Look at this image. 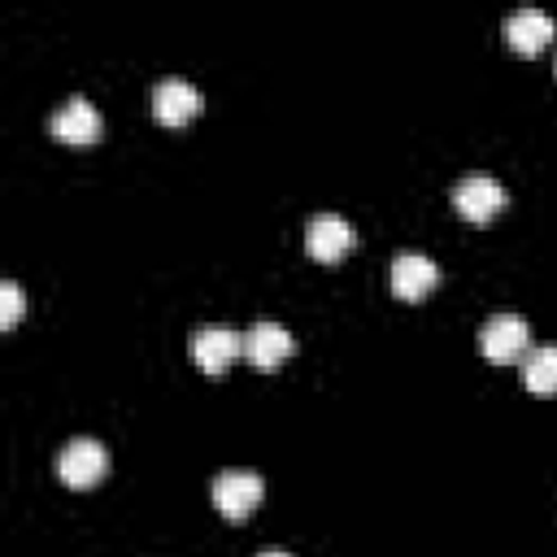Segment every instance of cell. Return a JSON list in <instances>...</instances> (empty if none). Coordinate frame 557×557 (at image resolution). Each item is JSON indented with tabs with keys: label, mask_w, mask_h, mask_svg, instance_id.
<instances>
[{
	"label": "cell",
	"mask_w": 557,
	"mask_h": 557,
	"mask_svg": "<svg viewBox=\"0 0 557 557\" xmlns=\"http://www.w3.org/2000/svg\"><path fill=\"white\" fill-rule=\"evenodd\" d=\"M435 283H440V265H435L431 257H422V252H400V257L392 261V292H396L400 300H422V296L435 292Z\"/></svg>",
	"instance_id": "cell-10"
},
{
	"label": "cell",
	"mask_w": 557,
	"mask_h": 557,
	"mask_svg": "<svg viewBox=\"0 0 557 557\" xmlns=\"http://www.w3.org/2000/svg\"><path fill=\"white\" fill-rule=\"evenodd\" d=\"M479 352L496 366H509V361H522V352H531V331L518 313H496L479 326Z\"/></svg>",
	"instance_id": "cell-1"
},
{
	"label": "cell",
	"mask_w": 557,
	"mask_h": 557,
	"mask_svg": "<svg viewBox=\"0 0 557 557\" xmlns=\"http://www.w3.org/2000/svg\"><path fill=\"white\" fill-rule=\"evenodd\" d=\"M239 352H244V335H235L231 326H200L191 335V361L205 374H222Z\"/></svg>",
	"instance_id": "cell-8"
},
{
	"label": "cell",
	"mask_w": 557,
	"mask_h": 557,
	"mask_svg": "<svg viewBox=\"0 0 557 557\" xmlns=\"http://www.w3.org/2000/svg\"><path fill=\"white\" fill-rule=\"evenodd\" d=\"M553 35H557V26H553V17H548L544 9H513V13L505 17V39H509V48L522 52V57L544 52V48L553 44Z\"/></svg>",
	"instance_id": "cell-9"
},
{
	"label": "cell",
	"mask_w": 557,
	"mask_h": 557,
	"mask_svg": "<svg viewBox=\"0 0 557 557\" xmlns=\"http://www.w3.org/2000/svg\"><path fill=\"white\" fill-rule=\"evenodd\" d=\"M352 248H357V231L339 213H318L305 222V252L313 261H339Z\"/></svg>",
	"instance_id": "cell-5"
},
{
	"label": "cell",
	"mask_w": 557,
	"mask_h": 557,
	"mask_svg": "<svg viewBox=\"0 0 557 557\" xmlns=\"http://www.w3.org/2000/svg\"><path fill=\"white\" fill-rule=\"evenodd\" d=\"M261 479L252 474V470H222L218 479H213V505H218V513L222 518H231V522H239V518H248L257 505H261Z\"/></svg>",
	"instance_id": "cell-4"
},
{
	"label": "cell",
	"mask_w": 557,
	"mask_h": 557,
	"mask_svg": "<svg viewBox=\"0 0 557 557\" xmlns=\"http://www.w3.org/2000/svg\"><path fill=\"white\" fill-rule=\"evenodd\" d=\"M505 187L492 178V174H466L453 183V209L466 218V222H492L500 209H505Z\"/></svg>",
	"instance_id": "cell-2"
},
{
	"label": "cell",
	"mask_w": 557,
	"mask_h": 557,
	"mask_svg": "<svg viewBox=\"0 0 557 557\" xmlns=\"http://www.w3.org/2000/svg\"><path fill=\"white\" fill-rule=\"evenodd\" d=\"M104 470H109V453L96 440H70L57 453V474L65 487H91L96 479H104Z\"/></svg>",
	"instance_id": "cell-3"
},
{
	"label": "cell",
	"mask_w": 557,
	"mask_h": 557,
	"mask_svg": "<svg viewBox=\"0 0 557 557\" xmlns=\"http://www.w3.org/2000/svg\"><path fill=\"white\" fill-rule=\"evenodd\" d=\"M292 352H296V339H292V331L278 326V322H257V326L244 335V361H252L257 370H278Z\"/></svg>",
	"instance_id": "cell-7"
},
{
	"label": "cell",
	"mask_w": 557,
	"mask_h": 557,
	"mask_svg": "<svg viewBox=\"0 0 557 557\" xmlns=\"http://www.w3.org/2000/svg\"><path fill=\"white\" fill-rule=\"evenodd\" d=\"M200 104H205V96L187 78H161L152 91V117L161 126H187L200 113Z\"/></svg>",
	"instance_id": "cell-6"
},
{
	"label": "cell",
	"mask_w": 557,
	"mask_h": 557,
	"mask_svg": "<svg viewBox=\"0 0 557 557\" xmlns=\"http://www.w3.org/2000/svg\"><path fill=\"white\" fill-rule=\"evenodd\" d=\"M52 135L61 139V144H91L96 135H100V113L83 100V96H70L57 113H52Z\"/></svg>",
	"instance_id": "cell-11"
},
{
	"label": "cell",
	"mask_w": 557,
	"mask_h": 557,
	"mask_svg": "<svg viewBox=\"0 0 557 557\" xmlns=\"http://www.w3.org/2000/svg\"><path fill=\"white\" fill-rule=\"evenodd\" d=\"M22 309H26L22 287H17V283H0V326H4V331L22 322Z\"/></svg>",
	"instance_id": "cell-13"
},
{
	"label": "cell",
	"mask_w": 557,
	"mask_h": 557,
	"mask_svg": "<svg viewBox=\"0 0 557 557\" xmlns=\"http://www.w3.org/2000/svg\"><path fill=\"white\" fill-rule=\"evenodd\" d=\"M522 387L535 396H557V344H540L522 357Z\"/></svg>",
	"instance_id": "cell-12"
},
{
	"label": "cell",
	"mask_w": 557,
	"mask_h": 557,
	"mask_svg": "<svg viewBox=\"0 0 557 557\" xmlns=\"http://www.w3.org/2000/svg\"><path fill=\"white\" fill-rule=\"evenodd\" d=\"M261 557H287V553H261Z\"/></svg>",
	"instance_id": "cell-14"
}]
</instances>
